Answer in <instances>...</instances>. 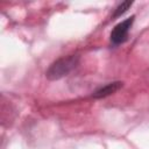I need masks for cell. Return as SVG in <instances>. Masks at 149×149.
Instances as JSON below:
<instances>
[{"label":"cell","mask_w":149,"mask_h":149,"mask_svg":"<svg viewBox=\"0 0 149 149\" xmlns=\"http://www.w3.org/2000/svg\"><path fill=\"white\" fill-rule=\"evenodd\" d=\"M132 1H125V2H121L116 8H115V10H114V14H113V17H118V16H120V15H122L123 13H126L127 12V9L132 6Z\"/></svg>","instance_id":"obj_4"},{"label":"cell","mask_w":149,"mask_h":149,"mask_svg":"<svg viewBox=\"0 0 149 149\" xmlns=\"http://www.w3.org/2000/svg\"><path fill=\"white\" fill-rule=\"evenodd\" d=\"M121 86H122V83H121V81L109 83V84H107V85L100 87L99 90H97V91L93 93V97H94V98H105V97L111 95V94H113L114 92H116Z\"/></svg>","instance_id":"obj_3"},{"label":"cell","mask_w":149,"mask_h":149,"mask_svg":"<svg viewBox=\"0 0 149 149\" xmlns=\"http://www.w3.org/2000/svg\"><path fill=\"white\" fill-rule=\"evenodd\" d=\"M133 22H134V16H130L129 19H126L125 21L118 23L111 33V42L113 44L123 43L127 40V36H128V33L130 30Z\"/></svg>","instance_id":"obj_2"},{"label":"cell","mask_w":149,"mask_h":149,"mask_svg":"<svg viewBox=\"0 0 149 149\" xmlns=\"http://www.w3.org/2000/svg\"><path fill=\"white\" fill-rule=\"evenodd\" d=\"M79 57L77 55H71L66 57H62L54 62L45 72V76L50 80H57L65 76H68L78 64Z\"/></svg>","instance_id":"obj_1"}]
</instances>
